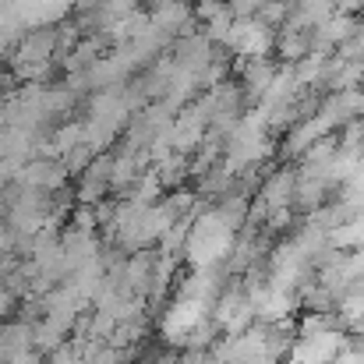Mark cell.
Here are the masks:
<instances>
[{
  "mask_svg": "<svg viewBox=\"0 0 364 364\" xmlns=\"http://www.w3.org/2000/svg\"><path fill=\"white\" fill-rule=\"evenodd\" d=\"M333 364H364V347L350 340V343H347V347H343V350L333 358Z\"/></svg>",
  "mask_w": 364,
  "mask_h": 364,
  "instance_id": "6da1fadb",
  "label": "cell"
}]
</instances>
